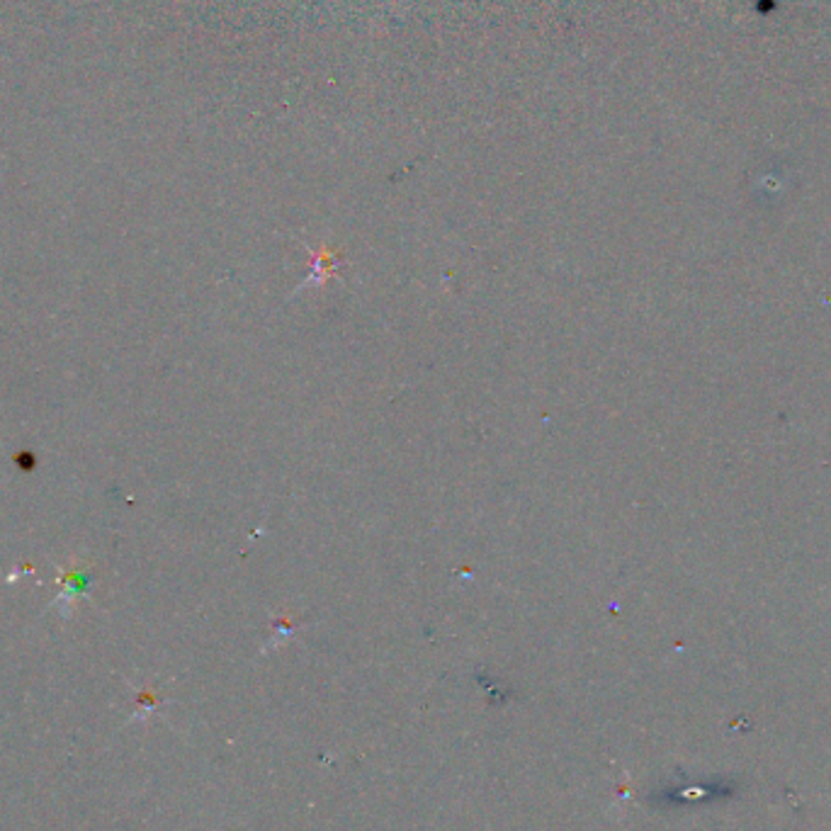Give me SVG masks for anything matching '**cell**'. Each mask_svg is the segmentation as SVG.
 I'll return each mask as SVG.
<instances>
[]
</instances>
